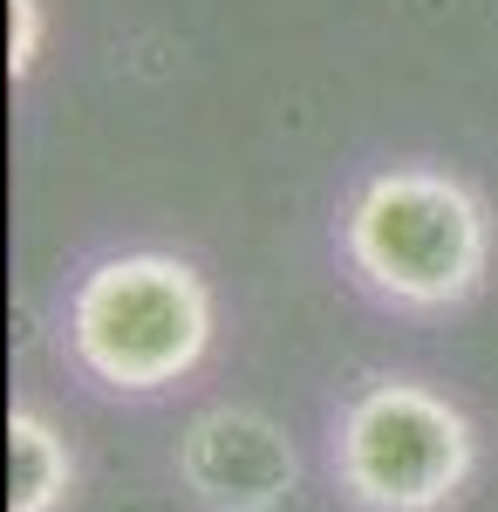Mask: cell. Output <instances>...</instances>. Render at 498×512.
Masks as SVG:
<instances>
[{"mask_svg": "<svg viewBox=\"0 0 498 512\" xmlns=\"http://www.w3.org/2000/svg\"><path fill=\"white\" fill-rule=\"evenodd\" d=\"M342 253L369 294L417 315H444L471 301L492 267V212L451 171L389 164L348 198Z\"/></svg>", "mask_w": 498, "mask_h": 512, "instance_id": "obj_1", "label": "cell"}, {"mask_svg": "<svg viewBox=\"0 0 498 512\" xmlns=\"http://www.w3.org/2000/svg\"><path fill=\"white\" fill-rule=\"evenodd\" d=\"M212 349V287L178 253H116L69 294V355L116 396L185 383Z\"/></svg>", "mask_w": 498, "mask_h": 512, "instance_id": "obj_2", "label": "cell"}, {"mask_svg": "<svg viewBox=\"0 0 498 512\" xmlns=\"http://www.w3.org/2000/svg\"><path fill=\"white\" fill-rule=\"evenodd\" d=\"M478 472V431L451 396L376 376L335 417V485L355 512H444Z\"/></svg>", "mask_w": 498, "mask_h": 512, "instance_id": "obj_3", "label": "cell"}, {"mask_svg": "<svg viewBox=\"0 0 498 512\" xmlns=\"http://www.w3.org/2000/svg\"><path fill=\"white\" fill-rule=\"evenodd\" d=\"M294 478H301V458L287 431L260 410L219 403V410H198L178 437V485L205 512H273L287 506Z\"/></svg>", "mask_w": 498, "mask_h": 512, "instance_id": "obj_4", "label": "cell"}, {"mask_svg": "<svg viewBox=\"0 0 498 512\" xmlns=\"http://www.w3.org/2000/svg\"><path fill=\"white\" fill-rule=\"evenodd\" d=\"M76 492V451L41 410L7 417V512H55Z\"/></svg>", "mask_w": 498, "mask_h": 512, "instance_id": "obj_5", "label": "cell"}, {"mask_svg": "<svg viewBox=\"0 0 498 512\" xmlns=\"http://www.w3.org/2000/svg\"><path fill=\"white\" fill-rule=\"evenodd\" d=\"M41 35H48L41 0H7V69H14V82L41 62Z\"/></svg>", "mask_w": 498, "mask_h": 512, "instance_id": "obj_6", "label": "cell"}]
</instances>
